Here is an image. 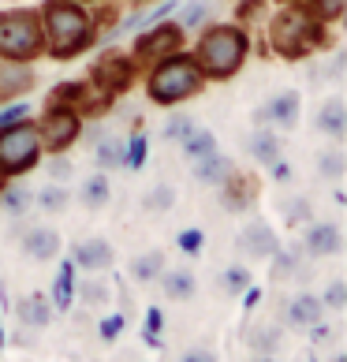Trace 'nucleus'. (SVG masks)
I'll return each mask as SVG.
<instances>
[{
  "instance_id": "f257e3e1",
  "label": "nucleus",
  "mask_w": 347,
  "mask_h": 362,
  "mask_svg": "<svg viewBox=\"0 0 347 362\" xmlns=\"http://www.w3.org/2000/svg\"><path fill=\"white\" fill-rule=\"evenodd\" d=\"M42 19V37L45 52L52 60H75L98 45V30H93V16L78 0H42L37 8Z\"/></svg>"
},
{
  "instance_id": "f03ea898",
  "label": "nucleus",
  "mask_w": 347,
  "mask_h": 362,
  "mask_svg": "<svg viewBox=\"0 0 347 362\" xmlns=\"http://www.w3.org/2000/svg\"><path fill=\"white\" fill-rule=\"evenodd\" d=\"M250 52V34L239 23H209L198 30V42L191 49V57L198 64V71L206 75V83H228L232 75L243 71Z\"/></svg>"
},
{
  "instance_id": "7ed1b4c3",
  "label": "nucleus",
  "mask_w": 347,
  "mask_h": 362,
  "mask_svg": "<svg viewBox=\"0 0 347 362\" xmlns=\"http://www.w3.org/2000/svg\"><path fill=\"white\" fill-rule=\"evenodd\" d=\"M332 42L329 26L310 19L299 4H284L269 19V49L280 60H306Z\"/></svg>"
},
{
  "instance_id": "20e7f679",
  "label": "nucleus",
  "mask_w": 347,
  "mask_h": 362,
  "mask_svg": "<svg viewBox=\"0 0 347 362\" xmlns=\"http://www.w3.org/2000/svg\"><path fill=\"white\" fill-rule=\"evenodd\" d=\"M202 86H206V75L198 71L194 57L183 49L150 64V75H146V93H150V101L165 105V109L191 101L194 93H202Z\"/></svg>"
},
{
  "instance_id": "39448f33",
  "label": "nucleus",
  "mask_w": 347,
  "mask_h": 362,
  "mask_svg": "<svg viewBox=\"0 0 347 362\" xmlns=\"http://www.w3.org/2000/svg\"><path fill=\"white\" fill-rule=\"evenodd\" d=\"M37 57H45L37 8H0V60L34 64Z\"/></svg>"
},
{
  "instance_id": "423d86ee",
  "label": "nucleus",
  "mask_w": 347,
  "mask_h": 362,
  "mask_svg": "<svg viewBox=\"0 0 347 362\" xmlns=\"http://www.w3.org/2000/svg\"><path fill=\"white\" fill-rule=\"evenodd\" d=\"M42 139H37V127L34 119H23V124L0 131V176L11 180V176H26L30 168L42 165Z\"/></svg>"
},
{
  "instance_id": "0eeeda50",
  "label": "nucleus",
  "mask_w": 347,
  "mask_h": 362,
  "mask_svg": "<svg viewBox=\"0 0 347 362\" xmlns=\"http://www.w3.org/2000/svg\"><path fill=\"white\" fill-rule=\"evenodd\" d=\"M135 78H139V64L131 52H119V49H109V52H101L98 60H93V68L86 75V83L101 93V98H124V93L135 86Z\"/></svg>"
},
{
  "instance_id": "6e6552de",
  "label": "nucleus",
  "mask_w": 347,
  "mask_h": 362,
  "mask_svg": "<svg viewBox=\"0 0 347 362\" xmlns=\"http://www.w3.org/2000/svg\"><path fill=\"white\" fill-rule=\"evenodd\" d=\"M34 127H37V139H42L45 153H68L71 146L83 139L86 119L78 116L75 109H68V105H49L45 101V112H42V119H37Z\"/></svg>"
},
{
  "instance_id": "1a4fd4ad",
  "label": "nucleus",
  "mask_w": 347,
  "mask_h": 362,
  "mask_svg": "<svg viewBox=\"0 0 347 362\" xmlns=\"http://www.w3.org/2000/svg\"><path fill=\"white\" fill-rule=\"evenodd\" d=\"M187 42L183 26L176 19H161L153 26H142V30L135 34V45H131V57H135L139 68H146V64H157L161 57H168V52H180Z\"/></svg>"
},
{
  "instance_id": "9d476101",
  "label": "nucleus",
  "mask_w": 347,
  "mask_h": 362,
  "mask_svg": "<svg viewBox=\"0 0 347 362\" xmlns=\"http://www.w3.org/2000/svg\"><path fill=\"white\" fill-rule=\"evenodd\" d=\"M302 116V93L299 90H276L269 101L254 112V127H273V131H295Z\"/></svg>"
},
{
  "instance_id": "9b49d317",
  "label": "nucleus",
  "mask_w": 347,
  "mask_h": 362,
  "mask_svg": "<svg viewBox=\"0 0 347 362\" xmlns=\"http://www.w3.org/2000/svg\"><path fill=\"white\" fill-rule=\"evenodd\" d=\"M299 247L306 258H336L343 250V232L336 221H310L302 239H299Z\"/></svg>"
},
{
  "instance_id": "f8f14e48",
  "label": "nucleus",
  "mask_w": 347,
  "mask_h": 362,
  "mask_svg": "<svg viewBox=\"0 0 347 362\" xmlns=\"http://www.w3.org/2000/svg\"><path fill=\"white\" fill-rule=\"evenodd\" d=\"M239 250L247 254V258H254V262H269L273 254L280 250V239L273 232V224L269 221H247L243 224V232H239Z\"/></svg>"
},
{
  "instance_id": "ddd939ff",
  "label": "nucleus",
  "mask_w": 347,
  "mask_h": 362,
  "mask_svg": "<svg viewBox=\"0 0 347 362\" xmlns=\"http://www.w3.org/2000/svg\"><path fill=\"white\" fill-rule=\"evenodd\" d=\"M314 127L322 131L325 139H332V142H343L347 139V105H343L340 93H329V98L317 105Z\"/></svg>"
},
{
  "instance_id": "4468645a",
  "label": "nucleus",
  "mask_w": 347,
  "mask_h": 362,
  "mask_svg": "<svg viewBox=\"0 0 347 362\" xmlns=\"http://www.w3.org/2000/svg\"><path fill=\"white\" fill-rule=\"evenodd\" d=\"M217 191H220V206L224 209H228V213H243L258 198V180L254 176H243V172H232V176L224 180Z\"/></svg>"
},
{
  "instance_id": "2eb2a0df",
  "label": "nucleus",
  "mask_w": 347,
  "mask_h": 362,
  "mask_svg": "<svg viewBox=\"0 0 347 362\" xmlns=\"http://www.w3.org/2000/svg\"><path fill=\"white\" fill-rule=\"evenodd\" d=\"M34 83H37V71L30 68V64L4 60V64H0V105L16 101V98H23V93H30Z\"/></svg>"
},
{
  "instance_id": "dca6fc26",
  "label": "nucleus",
  "mask_w": 347,
  "mask_h": 362,
  "mask_svg": "<svg viewBox=\"0 0 347 362\" xmlns=\"http://www.w3.org/2000/svg\"><path fill=\"white\" fill-rule=\"evenodd\" d=\"M112 258H116V254H112V247H109V239H101V235L83 239V243L71 247V265H78V269H86V273L109 269Z\"/></svg>"
},
{
  "instance_id": "f3484780",
  "label": "nucleus",
  "mask_w": 347,
  "mask_h": 362,
  "mask_svg": "<svg viewBox=\"0 0 347 362\" xmlns=\"http://www.w3.org/2000/svg\"><path fill=\"white\" fill-rule=\"evenodd\" d=\"M19 247H23L26 258H34V262H52L60 254V232L49 228V224H37V228H30V232H23Z\"/></svg>"
},
{
  "instance_id": "a211bd4d",
  "label": "nucleus",
  "mask_w": 347,
  "mask_h": 362,
  "mask_svg": "<svg viewBox=\"0 0 347 362\" xmlns=\"http://www.w3.org/2000/svg\"><path fill=\"white\" fill-rule=\"evenodd\" d=\"M322 317H325V306H322V299H317V295H310V291L295 295V299L284 306V321H288L291 329H310V325H317Z\"/></svg>"
},
{
  "instance_id": "6ab92c4d",
  "label": "nucleus",
  "mask_w": 347,
  "mask_h": 362,
  "mask_svg": "<svg viewBox=\"0 0 347 362\" xmlns=\"http://www.w3.org/2000/svg\"><path fill=\"white\" fill-rule=\"evenodd\" d=\"M16 314H19V321L26 329H45L57 310H52V303H49L45 291H30V295H23V299H19Z\"/></svg>"
},
{
  "instance_id": "aec40b11",
  "label": "nucleus",
  "mask_w": 347,
  "mask_h": 362,
  "mask_svg": "<svg viewBox=\"0 0 347 362\" xmlns=\"http://www.w3.org/2000/svg\"><path fill=\"white\" fill-rule=\"evenodd\" d=\"M191 172H194V180L202 183V187H220V183L235 172V165H232L228 153L217 150V153H209V157H202V160H194Z\"/></svg>"
},
{
  "instance_id": "412c9836",
  "label": "nucleus",
  "mask_w": 347,
  "mask_h": 362,
  "mask_svg": "<svg viewBox=\"0 0 347 362\" xmlns=\"http://www.w3.org/2000/svg\"><path fill=\"white\" fill-rule=\"evenodd\" d=\"M78 202H83L86 209H105L112 202V180L109 172H93V176H86L83 183H78Z\"/></svg>"
},
{
  "instance_id": "4be33fe9",
  "label": "nucleus",
  "mask_w": 347,
  "mask_h": 362,
  "mask_svg": "<svg viewBox=\"0 0 347 362\" xmlns=\"http://www.w3.org/2000/svg\"><path fill=\"white\" fill-rule=\"evenodd\" d=\"M180 150H183V160H187V165H194V160H202V157H209V153H217V135H213L209 127L194 124V127L180 139Z\"/></svg>"
},
{
  "instance_id": "5701e85b",
  "label": "nucleus",
  "mask_w": 347,
  "mask_h": 362,
  "mask_svg": "<svg viewBox=\"0 0 347 362\" xmlns=\"http://www.w3.org/2000/svg\"><path fill=\"white\" fill-rule=\"evenodd\" d=\"M273 280H276V284H284V280H302L306 276V254H302V247H280L276 254H273Z\"/></svg>"
},
{
  "instance_id": "b1692460",
  "label": "nucleus",
  "mask_w": 347,
  "mask_h": 362,
  "mask_svg": "<svg viewBox=\"0 0 347 362\" xmlns=\"http://www.w3.org/2000/svg\"><path fill=\"white\" fill-rule=\"evenodd\" d=\"M250 157H254L261 168H269L273 160L284 157V146H280V135L273 127H254V135H250Z\"/></svg>"
},
{
  "instance_id": "393cba45",
  "label": "nucleus",
  "mask_w": 347,
  "mask_h": 362,
  "mask_svg": "<svg viewBox=\"0 0 347 362\" xmlns=\"http://www.w3.org/2000/svg\"><path fill=\"white\" fill-rule=\"evenodd\" d=\"M314 168H317V176H322V180L340 183V180L347 176V153H343V146L332 142V146H325V150H317Z\"/></svg>"
},
{
  "instance_id": "a878e982",
  "label": "nucleus",
  "mask_w": 347,
  "mask_h": 362,
  "mask_svg": "<svg viewBox=\"0 0 347 362\" xmlns=\"http://www.w3.org/2000/svg\"><path fill=\"white\" fill-rule=\"evenodd\" d=\"M30 206H34L30 183H4V191H0V209H4L11 221H23L26 213H30Z\"/></svg>"
},
{
  "instance_id": "bb28decb",
  "label": "nucleus",
  "mask_w": 347,
  "mask_h": 362,
  "mask_svg": "<svg viewBox=\"0 0 347 362\" xmlns=\"http://www.w3.org/2000/svg\"><path fill=\"white\" fill-rule=\"evenodd\" d=\"M93 165H98V172L124 168V139L119 135H101L98 146H93Z\"/></svg>"
},
{
  "instance_id": "cd10ccee",
  "label": "nucleus",
  "mask_w": 347,
  "mask_h": 362,
  "mask_svg": "<svg viewBox=\"0 0 347 362\" xmlns=\"http://www.w3.org/2000/svg\"><path fill=\"white\" fill-rule=\"evenodd\" d=\"M34 206L42 213H49V217H60L71 206V191L64 183H45L42 191H34Z\"/></svg>"
},
{
  "instance_id": "c85d7f7f",
  "label": "nucleus",
  "mask_w": 347,
  "mask_h": 362,
  "mask_svg": "<svg viewBox=\"0 0 347 362\" xmlns=\"http://www.w3.org/2000/svg\"><path fill=\"white\" fill-rule=\"evenodd\" d=\"M131 280H139V284H153L157 276L165 273V254L161 250H146V254H135L127 265Z\"/></svg>"
},
{
  "instance_id": "c756f323",
  "label": "nucleus",
  "mask_w": 347,
  "mask_h": 362,
  "mask_svg": "<svg viewBox=\"0 0 347 362\" xmlns=\"http://www.w3.org/2000/svg\"><path fill=\"white\" fill-rule=\"evenodd\" d=\"M276 209H280V221H284L288 228H299V224H310L314 221V206H310V198H306V194L280 198Z\"/></svg>"
},
{
  "instance_id": "7c9ffc66",
  "label": "nucleus",
  "mask_w": 347,
  "mask_h": 362,
  "mask_svg": "<svg viewBox=\"0 0 347 362\" xmlns=\"http://www.w3.org/2000/svg\"><path fill=\"white\" fill-rule=\"evenodd\" d=\"M161 288L172 303H187L194 295V273L191 269H165L161 273Z\"/></svg>"
},
{
  "instance_id": "2f4dec72",
  "label": "nucleus",
  "mask_w": 347,
  "mask_h": 362,
  "mask_svg": "<svg viewBox=\"0 0 347 362\" xmlns=\"http://www.w3.org/2000/svg\"><path fill=\"white\" fill-rule=\"evenodd\" d=\"M180 11V26H183V34H191V30H202V26H209V16H213V0H187V4L176 8Z\"/></svg>"
},
{
  "instance_id": "473e14b6",
  "label": "nucleus",
  "mask_w": 347,
  "mask_h": 362,
  "mask_svg": "<svg viewBox=\"0 0 347 362\" xmlns=\"http://www.w3.org/2000/svg\"><path fill=\"white\" fill-rule=\"evenodd\" d=\"M71 299H75V265L64 262L60 273H57V284L49 291V303H52V310H68Z\"/></svg>"
},
{
  "instance_id": "72a5a7b5",
  "label": "nucleus",
  "mask_w": 347,
  "mask_h": 362,
  "mask_svg": "<svg viewBox=\"0 0 347 362\" xmlns=\"http://www.w3.org/2000/svg\"><path fill=\"white\" fill-rule=\"evenodd\" d=\"M299 8H302L310 19H317V23L332 26V23H340V19H343V11H347V0H302Z\"/></svg>"
},
{
  "instance_id": "f704fd0d",
  "label": "nucleus",
  "mask_w": 347,
  "mask_h": 362,
  "mask_svg": "<svg viewBox=\"0 0 347 362\" xmlns=\"http://www.w3.org/2000/svg\"><path fill=\"white\" fill-rule=\"evenodd\" d=\"M146 153H150V142L142 135V124L131 131V139H124V168H142L146 165Z\"/></svg>"
},
{
  "instance_id": "c9c22d12",
  "label": "nucleus",
  "mask_w": 347,
  "mask_h": 362,
  "mask_svg": "<svg viewBox=\"0 0 347 362\" xmlns=\"http://www.w3.org/2000/svg\"><path fill=\"white\" fill-rule=\"evenodd\" d=\"M142 206H146V213H168L172 206H176V187L172 183H153L150 191H146Z\"/></svg>"
},
{
  "instance_id": "e433bc0d",
  "label": "nucleus",
  "mask_w": 347,
  "mask_h": 362,
  "mask_svg": "<svg viewBox=\"0 0 347 362\" xmlns=\"http://www.w3.org/2000/svg\"><path fill=\"white\" fill-rule=\"evenodd\" d=\"M75 295H78L86 306H105V303L112 299V288L105 284V280H98V276H86V280H78Z\"/></svg>"
},
{
  "instance_id": "4c0bfd02",
  "label": "nucleus",
  "mask_w": 347,
  "mask_h": 362,
  "mask_svg": "<svg viewBox=\"0 0 347 362\" xmlns=\"http://www.w3.org/2000/svg\"><path fill=\"white\" fill-rule=\"evenodd\" d=\"M23 119H30V101L26 98H16V101H4L0 105V131L23 124Z\"/></svg>"
},
{
  "instance_id": "58836bf2",
  "label": "nucleus",
  "mask_w": 347,
  "mask_h": 362,
  "mask_svg": "<svg viewBox=\"0 0 347 362\" xmlns=\"http://www.w3.org/2000/svg\"><path fill=\"white\" fill-rule=\"evenodd\" d=\"M45 176H49V183H68V180L75 176L71 157H68V153H49V160H45Z\"/></svg>"
},
{
  "instance_id": "ea45409f",
  "label": "nucleus",
  "mask_w": 347,
  "mask_h": 362,
  "mask_svg": "<svg viewBox=\"0 0 347 362\" xmlns=\"http://www.w3.org/2000/svg\"><path fill=\"white\" fill-rule=\"evenodd\" d=\"M247 340H250V347H254L258 355H273L276 347H280V329L276 325H261V329L250 332Z\"/></svg>"
},
{
  "instance_id": "a19ab883",
  "label": "nucleus",
  "mask_w": 347,
  "mask_h": 362,
  "mask_svg": "<svg viewBox=\"0 0 347 362\" xmlns=\"http://www.w3.org/2000/svg\"><path fill=\"white\" fill-rule=\"evenodd\" d=\"M191 127H194V116H187V112H172V116L165 119V127H161V139H165V142H180Z\"/></svg>"
},
{
  "instance_id": "79ce46f5",
  "label": "nucleus",
  "mask_w": 347,
  "mask_h": 362,
  "mask_svg": "<svg viewBox=\"0 0 347 362\" xmlns=\"http://www.w3.org/2000/svg\"><path fill=\"white\" fill-rule=\"evenodd\" d=\"M220 288L228 291V295L247 291V288H250V273H247V265H228V269L220 273Z\"/></svg>"
},
{
  "instance_id": "37998d69",
  "label": "nucleus",
  "mask_w": 347,
  "mask_h": 362,
  "mask_svg": "<svg viewBox=\"0 0 347 362\" xmlns=\"http://www.w3.org/2000/svg\"><path fill=\"white\" fill-rule=\"evenodd\" d=\"M265 16H269V0H239V8H235L239 26L254 23V19H265Z\"/></svg>"
},
{
  "instance_id": "c03bdc74",
  "label": "nucleus",
  "mask_w": 347,
  "mask_h": 362,
  "mask_svg": "<svg viewBox=\"0 0 347 362\" xmlns=\"http://www.w3.org/2000/svg\"><path fill=\"white\" fill-rule=\"evenodd\" d=\"M317 299H322L325 310H343L347 306V284L343 280H332V284L325 288V295H317Z\"/></svg>"
},
{
  "instance_id": "a18cd8bd",
  "label": "nucleus",
  "mask_w": 347,
  "mask_h": 362,
  "mask_svg": "<svg viewBox=\"0 0 347 362\" xmlns=\"http://www.w3.org/2000/svg\"><path fill=\"white\" fill-rule=\"evenodd\" d=\"M176 243H180V250H183V254L198 258V254H202V247H206V235L198 232V228H183V232L176 235Z\"/></svg>"
},
{
  "instance_id": "49530a36",
  "label": "nucleus",
  "mask_w": 347,
  "mask_h": 362,
  "mask_svg": "<svg viewBox=\"0 0 347 362\" xmlns=\"http://www.w3.org/2000/svg\"><path fill=\"white\" fill-rule=\"evenodd\" d=\"M119 332H124V314H112V317H105L101 325H98V337H101L105 344H112Z\"/></svg>"
},
{
  "instance_id": "de8ad7c7",
  "label": "nucleus",
  "mask_w": 347,
  "mask_h": 362,
  "mask_svg": "<svg viewBox=\"0 0 347 362\" xmlns=\"http://www.w3.org/2000/svg\"><path fill=\"white\" fill-rule=\"evenodd\" d=\"M180 362H217V351H213V347H187L183 351V358Z\"/></svg>"
},
{
  "instance_id": "09e8293b",
  "label": "nucleus",
  "mask_w": 347,
  "mask_h": 362,
  "mask_svg": "<svg viewBox=\"0 0 347 362\" xmlns=\"http://www.w3.org/2000/svg\"><path fill=\"white\" fill-rule=\"evenodd\" d=\"M269 176H273L276 183H291V176H295V168H291L288 160L280 157V160H273V165H269Z\"/></svg>"
},
{
  "instance_id": "8fccbe9b",
  "label": "nucleus",
  "mask_w": 347,
  "mask_h": 362,
  "mask_svg": "<svg viewBox=\"0 0 347 362\" xmlns=\"http://www.w3.org/2000/svg\"><path fill=\"white\" fill-rule=\"evenodd\" d=\"M157 332H161V310H150V314H146V340H150V344H161V337H157Z\"/></svg>"
},
{
  "instance_id": "3c124183",
  "label": "nucleus",
  "mask_w": 347,
  "mask_h": 362,
  "mask_svg": "<svg viewBox=\"0 0 347 362\" xmlns=\"http://www.w3.org/2000/svg\"><path fill=\"white\" fill-rule=\"evenodd\" d=\"M332 337H336V329L325 325V321H317V325H310V340H314V344H329Z\"/></svg>"
},
{
  "instance_id": "603ef678",
  "label": "nucleus",
  "mask_w": 347,
  "mask_h": 362,
  "mask_svg": "<svg viewBox=\"0 0 347 362\" xmlns=\"http://www.w3.org/2000/svg\"><path fill=\"white\" fill-rule=\"evenodd\" d=\"M254 362H276V358H273V355H258Z\"/></svg>"
},
{
  "instance_id": "864d4df0",
  "label": "nucleus",
  "mask_w": 347,
  "mask_h": 362,
  "mask_svg": "<svg viewBox=\"0 0 347 362\" xmlns=\"http://www.w3.org/2000/svg\"><path fill=\"white\" fill-rule=\"evenodd\" d=\"M276 4H302V0H276Z\"/></svg>"
},
{
  "instance_id": "5fc2aeb1",
  "label": "nucleus",
  "mask_w": 347,
  "mask_h": 362,
  "mask_svg": "<svg viewBox=\"0 0 347 362\" xmlns=\"http://www.w3.org/2000/svg\"><path fill=\"white\" fill-rule=\"evenodd\" d=\"M332 362H347V355H336V358H332Z\"/></svg>"
},
{
  "instance_id": "6e6d98bb",
  "label": "nucleus",
  "mask_w": 347,
  "mask_h": 362,
  "mask_svg": "<svg viewBox=\"0 0 347 362\" xmlns=\"http://www.w3.org/2000/svg\"><path fill=\"white\" fill-rule=\"evenodd\" d=\"M78 4H98V0H78Z\"/></svg>"
},
{
  "instance_id": "4d7b16f0",
  "label": "nucleus",
  "mask_w": 347,
  "mask_h": 362,
  "mask_svg": "<svg viewBox=\"0 0 347 362\" xmlns=\"http://www.w3.org/2000/svg\"><path fill=\"white\" fill-rule=\"evenodd\" d=\"M4 183H8V180H4V176H0V191H4Z\"/></svg>"
},
{
  "instance_id": "13d9d810",
  "label": "nucleus",
  "mask_w": 347,
  "mask_h": 362,
  "mask_svg": "<svg viewBox=\"0 0 347 362\" xmlns=\"http://www.w3.org/2000/svg\"><path fill=\"white\" fill-rule=\"evenodd\" d=\"M0 347H4V332H0Z\"/></svg>"
},
{
  "instance_id": "bf43d9fd",
  "label": "nucleus",
  "mask_w": 347,
  "mask_h": 362,
  "mask_svg": "<svg viewBox=\"0 0 347 362\" xmlns=\"http://www.w3.org/2000/svg\"><path fill=\"white\" fill-rule=\"evenodd\" d=\"M135 4H150V0H135Z\"/></svg>"
},
{
  "instance_id": "052dcab7",
  "label": "nucleus",
  "mask_w": 347,
  "mask_h": 362,
  "mask_svg": "<svg viewBox=\"0 0 347 362\" xmlns=\"http://www.w3.org/2000/svg\"><path fill=\"white\" fill-rule=\"evenodd\" d=\"M0 4H11V0H0Z\"/></svg>"
},
{
  "instance_id": "680f3d73",
  "label": "nucleus",
  "mask_w": 347,
  "mask_h": 362,
  "mask_svg": "<svg viewBox=\"0 0 347 362\" xmlns=\"http://www.w3.org/2000/svg\"><path fill=\"white\" fill-rule=\"evenodd\" d=\"M306 362H317V358H306Z\"/></svg>"
}]
</instances>
